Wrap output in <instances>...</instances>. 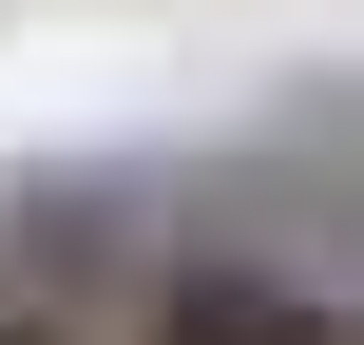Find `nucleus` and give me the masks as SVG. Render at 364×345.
<instances>
[{"instance_id": "obj_1", "label": "nucleus", "mask_w": 364, "mask_h": 345, "mask_svg": "<svg viewBox=\"0 0 364 345\" xmlns=\"http://www.w3.org/2000/svg\"><path fill=\"white\" fill-rule=\"evenodd\" d=\"M154 345H346V307L288 288V269H173L154 288Z\"/></svg>"}, {"instance_id": "obj_2", "label": "nucleus", "mask_w": 364, "mask_h": 345, "mask_svg": "<svg viewBox=\"0 0 364 345\" xmlns=\"http://www.w3.org/2000/svg\"><path fill=\"white\" fill-rule=\"evenodd\" d=\"M0 345H58V327H19V307H0Z\"/></svg>"}]
</instances>
